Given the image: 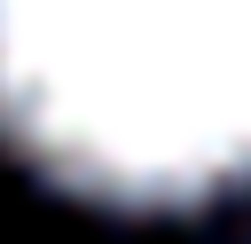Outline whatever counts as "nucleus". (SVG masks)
I'll return each instance as SVG.
<instances>
[{"instance_id": "obj_1", "label": "nucleus", "mask_w": 251, "mask_h": 244, "mask_svg": "<svg viewBox=\"0 0 251 244\" xmlns=\"http://www.w3.org/2000/svg\"><path fill=\"white\" fill-rule=\"evenodd\" d=\"M0 142L102 205L251 181V0H0Z\"/></svg>"}]
</instances>
